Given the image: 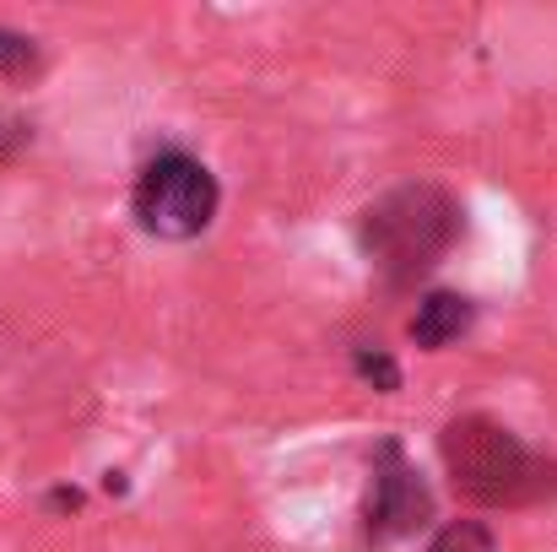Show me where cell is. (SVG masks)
<instances>
[{"mask_svg":"<svg viewBox=\"0 0 557 552\" xmlns=\"http://www.w3.org/2000/svg\"><path fill=\"white\" fill-rule=\"evenodd\" d=\"M460 222H466V211L444 184H400L363 211L358 238H363L373 271L389 287H406V282L428 277L455 249Z\"/></svg>","mask_w":557,"mask_h":552,"instance_id":"cell-2","label":"cell"},{"mask_svg":"<svg viewBox=\"0 0 557 552\" xmlns=\"http://www.w3.org/2000/svg\"><path fill=\"white\" fill-rule=\"evenodd\" d=\"M33 71H38V44H33L27 33L0 27V76L22 82V76H33Z\"/></svg>","mask_w":557,"mask_h":552,"instance_id":"cell-7","label":"cell"},{"mask_svg":"<svg viewBox=\"0 0 557 552\" xmlns=\"http://www.w3.org/2000/svg\"><path fill=\"white\" fill-rule=\"evenodd\" d=\"M131 211L136 222L152 233V238H169V244H185L200 238L216 217V180L200 158L189 152H158L131 189Z\"/></svg>","mask_w":557,"mask_h":552,"instance_id":"cell-3","label":"cell"},{"mask_svg":"<svg viewBox=\"0 0 557 552\" xmlns=\"http://www.w3.org/2000/svg\"><path fill=\"white\" fill-rule=\"evenodd\" d=\"M76 504H82L76 488H60V493H54V510H76Z\"/></svg>","mask_w":557,"mask_h":552,"instance_id":"cell-9","label":"cell"},{"mask_svg":"<svg viewBox=\"0 0 557 552\" xmlns=\"http://www.w3.org/2000/svg\"><path fill=\"white\" fill-rule=\"evenodd\" d=\"M428 552H498V548H493V531H487V526H476V520H455V526H444V531L433 537V548Z\"/></svg>","mask_w":557,"mask_h":552,"instance_id":"cell-8","label":"cell"},{"mask_svg":"<svg viewBox=\"0 0 557 552\" xmlns=\"http://www.w3.org/2000/svg\"><path fill=\"white\" fill-rule=\"evenodd\" d=\"M438 461L455 493L476 510H536L557 499V461L531 450L515 428L493 417H449L438 433Z\"/></svg>","mask_w":557,"mask_h":552,"instance_id":"cell-1","label":"cell"},{"mask_svg":"<svg viewBox=\"0 0 557 552\" xmlns=\"http://www.w3.org/2000/svg\"><path fill=\"white\" fill-rule=\"evenodd\" d=\"M352 368H358V379L373 384L379 395L400 390V368H395V358H389L384 347H352Z\"/></svg>","mask_w":557,"mask_h":552,"instance_id":"cell-6","label":"cell"},{"mask_svg":"<svg viewBox=\"0 0 557 552\" xmlns=\"http://www.w3.org/2000/svg\"><path fill=\"white\" fill-rule=\"evenodd\" d=\"M433 520V493L417 477V466L406 461V450L395 439H384L373 450V482H369V504H363V531L369 542H400L411 531H422Z\"/></svg>","mask_w":557,"mask_h":552,"instance_id":"cell-4","label":"cell"},{"mask_svg":"<svg viewBox=\"0 0 557 552\" xmlns=\"http://www.w3.org/2000/svg\"><path fill=\"white\" fill-rule=\"evenodd\" d=\"M471 320H476V304L466 298V293H428L422 304H417V315H411V342L422 347V353H438V347H449V342H460L466 331H471Z\"/></svg>","mask_w":557,"mask_h":552,"instance_id":"cell-5","label":"cell"}]
</instances>
